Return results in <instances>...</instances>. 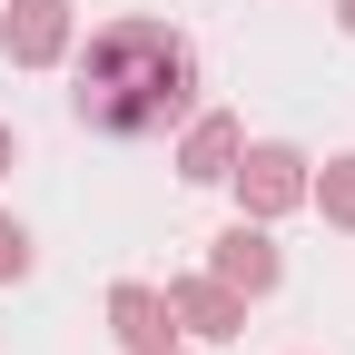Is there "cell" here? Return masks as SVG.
I'll list each match as a JSON object with an SVG mask.
<instances>
[{
  "instance_id": "cell-1",
  "label": "cell",
  "mask_w": 355,
  "mask_h": 355,
  "mask_svg": "<svg viewBox=\"0 0 355 355\" xmlns=\"http://www.w3.org/2000/svg\"><path fill=\"white\" fill-rule=\"evenodd\" d=\"M188 99H198V50L168 20H109L79 50L69 109H79V128H99V139H158V128L188 119Z\"/></svg>"
},
{
  "instance_id": "cell-2",
  "label": "cell",
  "mask_w": 355,
  "mask_h": 355,
  "mask_svg": "<svg viewBox=\"0 0 355 355\" xmlns=\"http://www.w3.org/2000/svg\"><path fill=\"white\" fill-rule=\"evenodd\" d=\"M227 188H237V207H247V217H286V207H306V148H286V139L237 148Z\"/></svg>"
},
{
  "instance_id": "cell-3",
  "label": "cell",
  "mask_w": 355,
  "mask_h": 355,
  "mask_svg": "<svg viewBox=\"0 0 355 355\" xmlns=\"http://www.w3.org/2000/svg\"><path fill=\"white\" fill-rule=\"evenodd\" d=\"M0 50H10V69H50L69 50V0H10L0 10Z\"/></svg>"
},
{
  "instance_id": "cell-4",
  "label": "cell",
  "mask_w": 355,
  "mask_h": 355,
  "mask_svg": "<svg viewBox=\"0 0 355 355\" xmlns=\"http://www.w3.org/2000/svg\"><path fill=\"white\" fill-rule=\"evenodd\" d=\"M168 316L188 326V336H207V345H227V336H247V296L217 286V277H178L168 286Z\"/></svg>"
},
{
  "instance_id": "cell-5",
  "label": "cell",
  "mask_w": 355,
  "mask_h": 355,
  "mask_svg": "<svg viewBox=\"0 0 355 355\" xmlns=\"http://www.w3.org/2000/svg\"><path fill=\"white\" fill-rule=\"evenodd\" d=\"M207 277L237 286V296H266V286H277V247H266V227H247V217H237V227L207 247Z\"/></svg>"
},
{
  "instance_id": "cell-6",
  "label": "cell",
  "mask_w": 355,
  "mask_h": 355,
  "mask_svg": "<svg viewBox=\"0 0 355 355\" xmlns=\"http://www.w3.org/2000/svg\"><path fill=\"white\" fill-rule=\"evenodd\" d=\"M109 326H119V345H128V355H158V345L178 336L168 296H158V286H139V277H128V286H109Z\"/></svg>"
},
{
  "instance_id": "cell-7",
  "label": "cell",
  "mask_w": 355,
  "mask_h": 355,
  "mask_svg": "<svg viewBox=\"0 0 355 355\" xmlns=\"http://www.w3.org/2000/svg\"><path fill=\"white\" fill-rule=\"evenodd\" d=\"M237 119H188V148H178V178H188V188H217V178L237 168Z\"/></svg>"
},
{
  "instance_id": "cell-8",
  "label": "cell",
  "mask_w": 355,
  "mask_h": 355,
  "mask_svg": "<svg viewBox=\"0 0 355 355\" xmlns=\"http://www.w3.org/2000/svg\"><path fill=\"white\" fill-rule=\"evenodd\" d=\"M306 198L326 207V227H355V158H326L316 178H306Z\"/></svg>"
},
{
  "instance_id": "cell-9",
  "label": "cell",
  "mask_w": 355,
  "mask_h": 355,
  "mask_svg": "<svg viewBox=\"0 0 355 355\" xmlns=\"http://www.w3.org/2000/svg\"><path fill=\"white\" fill-rule=\"evenodd\" d=\"M20 277H30V227L0 217V286H20Z\"/></svg>"
},
{
  "instance_id": "cell-10",
  "label": "cell",
  "mask_w": 355,
  "mask_h": 355,
  "mask_svg": "<svg viewBox=\"0 0 355 355\" xmlns=\"http://www.w3.org/2000/svg\"><path fill=\"white\" fill-rule=\"evenodd\" d=\"M10 158H20V148H10V128H0V178H10Z\"/></svg>"
},
{
  "instance_id": "cell-11",
  "label": "cell",
  "mask_w": 355,
  "mask_h": 355,
  "mask_svg": "<svg viewBox=\"0 0 355 355\" xmlns=\"http://www.w3.org/2000/svg\"><path fill=\"white\" fill-rule=\"evenodd\" d=\"M336 20H345V40H355V0H336Z\"/></svg>"
},
{
  "instance_id": "cell-12",
  "label": "cell",
  "mask_w": 355,
  "mask_h": 355,
  "mask_svg": "<svg viewBox=\"0 0 355 355\" xmlns=\"http://www.w3.org/2000/svg\"><path fill=\"white\" fill-rule=\"evenodd\" d=\"M158 355H178V345H158Z\"/></svg>"
}]
</instances>
